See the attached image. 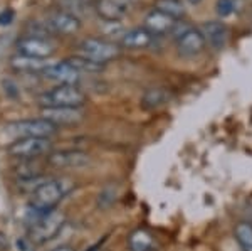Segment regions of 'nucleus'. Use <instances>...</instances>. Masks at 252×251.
I'll return each mask as SVG.
<instances>
[{
	"label": "nucleus",
	"mask_w": 252,
	"mask_h": 251,
	"mask_svg": "<svg viewBox=\"0 0 252 251\" xmlns=\"http://www.w3.org/2000/svg\"><path fill=\"white\" fill-rule=\"evenodd\" d=\"M153 37H155V36L146 31L145 27H136V29L125 32V34L121 36L120 44L123 47H126V49H146V47L152 46Z\"/></svg>",
	"instance_id": "obj_16"
},
{
	"label": "nucleus",
	"mask_w": 252,
	"mask_h": 251,
	"mask_svg": "<svg viewBox=\"0 0 252 251\" xmlns=\"http://www.w3.org/2000/svg\"><path fill=\"white\" fill-rule=\"evenodd\" d=\"M189 3H192V5H197V3H200L202 0H187Z\"/></svg>",
	"instance_id": "obj_27"
},
{
	"label": "nucleus",
	"mask_w": 252,
	"mask_h": 251,
	"mask_svg": "<svg viewBox=\"0 0 252 251\" xmlns=\"http://www.w3.org/2000/svg\"><path fill=\"white\" fill-rule=\"evenodd\" d=\"M67 61H69V63H71L72 66H74L79 72H81V71L94 72V71H99V70H101V64H97V63H94V61L84 58V56H81V54H79V56H74V58H69Z\"/></svg>",
	"instance_id": "obj_22"
},
{
	"label": "nucleus",
	"mask_w": 252,
	"mask_h": 251,
	"mask_svg": "<svg viewBox=\"0 0 252 251\" xmlns=\"http://www.w3.org/2000/svg\"><path fill=\"white\" fill-rule=\"evenodd\" d=\"M170 95L163 88H152L143 95V107L145 108H158L168 101Z\"/></svg>",
	"instance_id": "obj_21"
},
{
	"label": "nucleus",
	"mask_w": 252,
	"mask_h": 251,
	"mask_svg": "<svg viewBox=\"0 0 252 251\" xmlns=\"http://www.w3.org/2000/svg\"><path fill=\"white\" fill-rule=\"evenodd\" d=\"M202 34L212 49L222 51L227 46V40H229V27L225 26L220 20H209L204 22L200 27Z\"/></svg>",
	"instance_id": "obj_11"
},
{
	"label": "nucleus",
	"mask_w": 252,
	"mask_h": 251,
	"mask_svg": "<svg viewBox=\"0 0 252 251\" xmlns=\"http://www.w3.org/2000/svg\"><path fill=\"white\" fill-rule=\"evenodd\" d=\"M52 251H74V250L69 248V246H61V248H56V250H52Z\"/></svg>",
	"instance_id": "obj_26"
},
{
	"label": "nucleus",
	"mask_w": 252,
	"mask_h": 251,
	"mask_svg": "<svg viewBox=\"0 0 252 251\" xmlns=\"http://www.w3.org/2000/svg\"><path fill=\"white\" fill-rule=\"evenodd\" d=\"M207 40L202 34L200 29L189 27L180 37H177V47L178 52L184 56H197L205 49Z\"/></svg>",
	"instance_id": "obj_12"
},
{
	"label": "nucleus",
	"mask_w": 252,
	"mask_h": 251,
	"mask_svg": "<svg viewBox=\"0 0 252 251\" xmlns=\"http://www.w3.org/2000/svg\"><path fill=\"white\" fill-rule=\"evenodd\" d=\"M46 27L51 32L61 36H71L76 34L81 29V22L74 14L66 10H52L46 17Z\"/></svg>",
	"instance_id": "obj_8"
},
{
	"label": "nucleus",
	"mask_w": 252,
	"mask_h": 251,
	"mask_svg": "<svg viewBox=\"0 0 252 251\" xmlns=\"http://www.w3.org/2000/svg\"><path fill=\"white\" fill-rule=\"evenodd\" d=\"M42 74L51 81H56L59 84H71V86H74L81 79V72L67 59L63 63L47 64L42 70Z\"/></svg>",
	"instance_id": "obj_9"
},
{
	"label": "nucleus",
	"mask_w": 252,
	"mask_h": 251,
	"mask_svg": "<svg viewBox=\"0 0 252 251\" xmlns=\"http://www.w3.org/2000/svg\"><path fill=\"white\" fill-rule=\"evenodd\" d=\"M234 238L241 251H252V222L241 221L234 228Z\"/></svg>",
	"instance_id": "obj_18"
},
{
	"label": "nucleus",
	"mask_w": 252,
	"mask_h": 251,
	"mask_svg": "<svg viewBox=\"0 0 252 251\" xmlns=\"http://www.w3.org/2000/svg\"><path fill=\"white\" fill-rule=\"evenodd\" d=\"M9 128L19 137V139H29V137H42V139H49L51 135L56 133V125L44 118H34V120H22L12 123Z\"/></svg>",
	"instance_id": "obj_6"
},
{
	"label": "nucleus",
	"mask_w": 252,
	"mask_h": 251,
	"mask_svg": "<svg viewBox=\"0 0 252 251\" xmlns=\"http://www.w3.org/2000/svg\"><path fill=\"white\" fill-rule=\"evenodd\" d=\"M12 63V68H15L17 71H42L44 68L47 66L44 63V59H34V58H29V56H14L10 59Z\"/></svg>",
	"instance_id": "obj_19"
},
{
	"label": "nucleus",
	"mask_w": 252,
	"mask_h": 251,
	"mask_svg": "<svg viewBox=\"0 0 252 251\" xmlns=\"http://www.w3.org/2000/svg\"><path fill=\"white\" fill-rule=\"evenodd\" d=\"M96 12L106 22H118L128 14V5L125 0H97Z\"/></svg>",
	"instance_id": "obj_15"
},
{
	"label": "nucleus",
	"mask_w": 252,
	"mask_h": 251,
	"mask_svg": "<svg viewBox=\"0 0 252 251\" xmlns=\"http://www.w3.org/2000/svg\"><path fill=\"white\" fill-rule=\"evenodd\" d=\"M17 51L22 56H29L34 59H47L54 54V44L47 37L27 36L17 40Z\"/></svg>",
	"instance_id": "obj_7"
},
{
	"label": "nucleus",
	"mask_w": 252,
	"mask_h": 251,
	"mask_svg": "<svg viewBox=\"0 0 252 251\" xmlns=\"http://www.w3.org/2000/svg\"><path fill=\"white\" fill-rule=\"evenodd\" d=\"M67 192V185L59 179H49L42 180L39 187L32 191L31 206L37 213H47L56 209V206L63 201V197Z\"/></svg>",
	"instance_id": "obj_1"
},
{
	"label": "nucleus",
	"mask_w": 252,
	"mask_h": 251,
	"mask_svg": "<svg viewBox=\"0 0 252 251\" xmlns=\"http://www.w3.org/2000/svg\"><path fill=\"white\" fill-rule=\"evenodd\" d=\"M44 120L51 121L56 127L61 125H76L79 121H83L84 113L81 108H71V107H63V108H42L40 111Z\"/></svg>",
	"instance_id": "obj_10"
},
{
	"label": "nucleus",
	"mask_w": 252,
	"mask_h": 251,
	"mask_svg": "<svg viewBox=\"0 0 252 251\" xmlns=\"http://www.w3.org/2000/svg\"><path fill=\"white\" fill-rule=\"evenodd\" d=\"M129 251H155V238L148 229L138 228L128 236Z\"/></svg>",
	"instance_id": "obj_17"
},
{
	"label": "nucleus",
	"mask_w": 252,
	"mask_h": 251,
	"mask_svg": "<svg viewBox=\"0 0 252 251\" xmlns=\"http://www.w3.org/2000/svg\"><path fill=\"white\" fill-rule=\"evenodd\" d=\"M79 49H81V56L94 61L97 64L108 63V61L115 59L116 56L120 54V49H118L116 44L109 42V40H104V39H96V37L83 40Z\"/></svg>",
	"instance_id": "obj_5"
},
{
	"label": "nucleus",
	"mask_w": 252,
	"mask_h": 251,
	"mask_svg": "<svg viewBox=\"0 0 252 251\" xmlns=\"http://www.w3.org/2000/svg\"><path fill=\"white\" fill-rule=\"evenodd\" d=\"M177 26V19L170 17V15L163 14V12L153 9L148 12L145 17V29L152 32L153 36H163L166 32H172Z\"/></svg>",
	"instance_id": "obj_14"
},
{
	"label": "nucleus",
	"mask_w": 252,
	"mask_h": 251,
	"mask_svg": "<svg viewBox=\"0 0 252 251\" xmlns=\"http://www.w3.org/2000/svg\"><path fill=\"white\" fill-rule=\"evenodd\" d=\"M14 10L12 9H3L2 12H0V27H7L10 26L12 22H14Z\"/></svg>",
	"instance_id": "obj_24"
},
{
	"label": "nucleus",
	"mask_w": 252,
	"mask_h": 251,
	"mask_svg": "<svg viewBox=\"0 0 252 251\" xmlns=\"http://www.w3.org/2000/svg\"><path fill=\"white\" fill-rule=\"evenodd\" d=\"M86 101L84 93L71 84H59L39 96V105L42 108H81Z\"/></svg>",
	"instance_id": "obj_2"
},
{
	"label": "nucleus",
	"mask_w": 252,
	"mask_h": 251,
	"mask_svg": "<svg viewBox=\"0 0 252 251\" xmlns=\"http://www.w3.org/2000/svg\"><path fill=\"white\" fill-rule=\"evenodd\" d=\"M235 9H237V0H217V3H215V10L220 19L232 15Z\"/></svg>",
	"instance_id": "obj_23"
},
{
	"label": "nucleus",
	"mask_w": 252,
	"mask_h": 251,
	"mask_svg": "<svg viewBox=\"0 0 252 251\" xmlns=\"http://www.w3.org/2000/svg\"><path fill=\"white\" fill-rule=\"evenodd\" d=\"M52 150V143L49 139L42 137H29V139H17L9 147V153L20 160H37L39 157L49 155Z\"/></svg>",
	"instance_id": "obj_4"
},
{
	"label": "nucleus",
	"mask_w": 252,
	"mask_h": 251,
	"mask_svg": "<svg viewBox=\"0 0 252 251\" xmlns=\"http://www.w3.org/2000/svg\"><path fill=\"white\" fill-rule=\"evenodd\" d=\"M7 248H9V241H7V238L0 233V251H5Z\"/></svg>",
	"instance_id": "obj_25"
},
{
	"label": "nucleus",
	"mask_w": 252,
	"mask_h": 251,
	"mask_svg": "<svg viewBox=\"0 0 252 251\" xmlns=\"http://www.w3.org/2000/svg\"><path fill=\"white\" fill-rule=\"evenodd\" d=\"M64 222H66V216L61 211H47L42 213L40 216L32 222L31 229H29V236L31 240L37 245L49 241L51 238H54L61 229H63Z\"/></svg>",
	"instance_id": "obj_3"
},
{
	"label": "nucleus",
	"mask_w": 252,
	"mask_h": 251,
	"mask_svg": "<svg viewBox=\"0 0 252 251\" xmlns=\"http://www.w3.org/2000/svg\"><path fill=\"white\" fill-rule=\"evenodd\" d=\"M155 9L173 19H180L185 15V5L182 0H155Z\"/></svg>",
	"instance_id": "obj_20"
},
{
	"label": "nucleus",
	"mask_w": 252,
	"mask_h": 251,
	"mask_svg": "<svg viewBox=\"0 0 252 251\" xmlns=\"http://www.w3.org/2000/svg\"><path fill=\"white\" fill-rule=\"evenodd\" d=\"M49 165L56 169H74V167H83L89 162V155L79 150H63V152H54L47 155Z\"/></svg>",
	"instance_id": "obj_13"
}]
</instances>
